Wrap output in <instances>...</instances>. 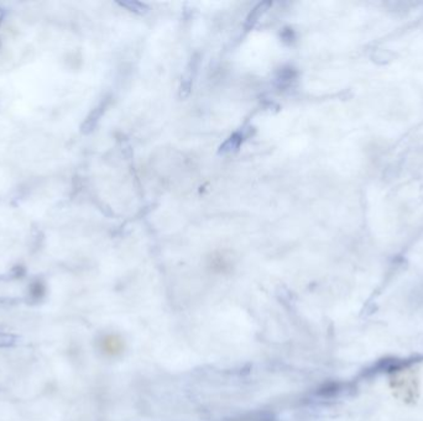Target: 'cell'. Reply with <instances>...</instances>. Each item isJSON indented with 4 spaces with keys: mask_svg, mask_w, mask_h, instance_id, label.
<instances>
[{
    "mask_svg": "<svg viewBox=\"0 0 423 421\" xmlns=\"http://www.w3.org/2000/svg\"><path fill=\"white\" fill-rule=\"evenodd\" d=\"M391 384H393L394 392H396L399 397H402V399L412 400L414 398V393H417V378L414 377L413 371L411 369H400L395 372L391 377Z\"/></svg>",
    "mask_w": 423,
    "mask_h": 421,
    "instance_id": "cell-1",
    "label": "cell"
},
{
    "mask_svg": "<svg viewBox=\"0 0 423 421\" xmlns=\"http://www.w3.org/2000/svg\"><path fill=\"white\" fill-rule=\"evenodd\" d=\"M198 64H200V57L198 55L193 56V58L189 61L188 66H187L186 71H184L182 76V81H181V87H180V96L181 98H187L191 93L193 81H194L196 75H197L198 71Z\"/></svg>",
    "mask_w": 423,
    "mask_h": 421,
    "instance_id": "cell-2",
    "label": "cell"
},
{
    "mask_svg": "<svg viewBox=\"0 0 423 421\" xmlns=\"http://www.w3.org/2000/svg\"><path fill=\"white\" fill-rule=\"evenodd\" d=\"M271 3L270 2H263V3H259V4L256 5V7L254 8V9L251 10V13L249 14L248 18H246V21H245V27L246 28H251L254 26L255 24H256L259 20L263 18L264 15L266 14V11L270 9V7H271Z\"/></svg>",
    "mask_w": 423,
    "mask_h": 421,
    "instance_id": "cell-3",
    "label": "cell"
},
{
    "mask_svg": "<svg viewBox=\"0 0 423 421\" xmlns=\"http://www.w3.org/2000/svg\"><path fill=\"white\" fill-rule=\"evenodd\" d=\"M241 141H243V135L239 132L233 133L231 137L228 138L223 145L219 147V153L220 155H226V153H232L234 151L239 149Z\"/></svg>",
    "mask_w": 423,
    "mask_h": 421,
    "instance_id": "cell-4",
    "label": "cell"
},
{
    "mask_svg": "<svg viewBox=\"0 0 423 421\" xmlns=\"http://www.w3.org/2000/svg\"><path fill=\"white\" fill-rule=\"evenodd\" d=\"M119 5L123 8H126L127 10L132 11V13L139 14V15H143V14H146L149 8H147L146 4L141 2H135V0H127V2H121L119 3Z\"/></svg>",
    "mask_w": 423,
    "mask_h": 421,
    "instance_id": "cell-5",
    "label": "cell"
}]
</instances>
